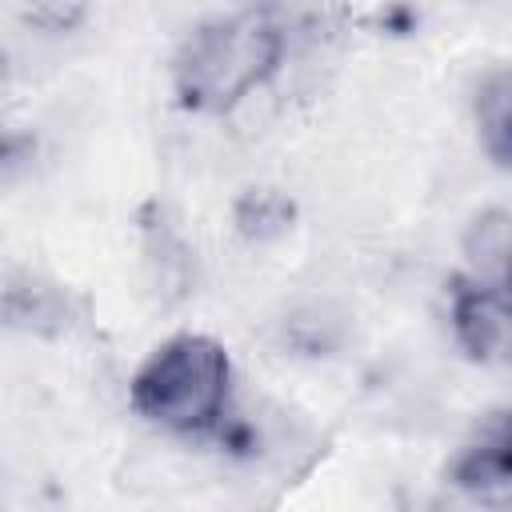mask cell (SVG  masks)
<instances>
[{
  "mask_svg": "<svg viewBox=\"0 0 512 512\" xmlns=\"http://www.w3.org/2000/svg\"><path fill=\"white\" fill-rule=\"evenodd\" d=\"M288 220H292V204L272 188H252L236 200V228L248 240H272L288 228Z\"/></svg>",
  "mask_w": 512,
  "mask_h": 512,
  "instance_id": "7",
  "label": "cell"
},
{
  "mask_svg": "<svg viewBox=\"0 0 512 512\" xmlns=\"http://www.w3.org/2000/svg\"><path fill=\"white\" fill-rule=\"evenodd\" d=\"M284 56L280 28L260 12L216 16L200 24L172 60V88L188 112L220 116L260 88Z\"/></svg>",
  "mask_w": 512,
  "mask_h": 512,
  "instance_id": "1",
  "label": "cell"
},
{
  "mask_svg": "<svg viewBox=\"0 0 512 512\" xmlns=\"http://www.w3.org/2000/svg\"><path fill=\"white\" fill-rule=\"evenodd\" d=\"M260 4H276V0H260Z\"/></svg>",
  "mask_w": 512,
  "mask_h": 512,
  "instance_id": "9",
  "label": "cell"
},
{
  "mask_svg": "<svg viewBox=\"0 0 512 512\" xmlns=\"http://www.w3.org/2000/svg\"><path fill=\"white\" fill-rule=\"evenodd\" d=\"M448 324L456 344L476 364H512V296L488 288L472 276H452L448 284Z\"/></svg>",
  "mask_w": 512,
  "mask_h": 512,
  "instance_id": "4",
  "label": "cell"
},
{
  "mask_svg": "<svg viewBox=\"0 0 512 512\" xmlns=\"http://www.w3.org/2000/svg\"><path fill=\"white\" fill-rule=\"evenodd\" d=\"M132 408L180 436L220 432L232 400V360L220 340L180 332L152 348L128 384Z\"/></svg>",
  "mask_w": 512,
  "mask_h": 512,
  "instance_id": "2",
  "label": "cell"
},
{
  "mask_svg": "<svg viewBox=\"0 0 512 512\" xmlns=\"http://www.w3.org/2000/svg\"><path fill=\"white\" fill-rule=\"evenodd\" d=\"M448 484L488 508H512V404L484 416L448 464Z\"/></svg>",
  "mask_w": 512,
  "mask_h": 512,
  "instance_id": "3",
  "label": "cell"
},
{
  "mask_svg": "<svg viewBox=\"0 0 512 512\" xmlns=\"http://www.w3.org/2000/svg\"><path fill=\"white\" fill-rule=\"evenodd\" d=\"M472 112H476V136L488 160L500 168H512V64L484 72Z\"/></svg>",
  "mask_w": 512,
  "mask_h": 512,
  "instance_id": "6",
  "label": "cell"
},
{
  "mask_svg": "<svg viewBox=\"0 0 512 512\" xmlns=\"http://www.w3.org/2000/svg\"><path fill=\"white\" fill-rule=\"evenodd\" d=\"M88 16V0H20V20L40 32H72Z\"/></svg>",
  "mask_w": 512,
  "mask_h": 512,
  "instance_id": "8",
  "label": "cell"
},
{
  "mask_svg": "<svg viewBox=\"0 0 512 512\" xmlns=\"http://www.w3.org/2000/svg\"><path fill=\"white\" fill-rule=\"evenodd\" d=\"M464 276L512 296V212L488 208L464 232Z\"/></svg>",
  "mask_w": 512,
  "mask_h": 512,
  "instance_id": "5",
  "label": "cell"
}]
</instances>
